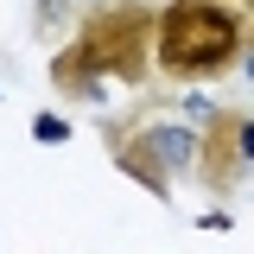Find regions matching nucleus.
I'll list each match as a JSON object with an SVG mask.
<instances>
[{"instance_id":"423d86ee","label":"nucleus","mask_w":254,"mask_h":254,"mask_svg":"<svg viewBox=\"0 0 254 254\" xmlns=\"http://www.w3.org/2000/svg\"><path fill=\"white\" fill-rule=\"evenodd\" d=\"M32 133H38L45 146H58V140H70V127H64V115H38V121H32Z\"/></svg>"},{"instance_id":"0eeeda50","label":"nucleus","mask_w":254,"mask_h":254,"mask_svg":"<svg viewBox=\"0 0 254 254\" xmlns=\"http://www.w3.org/2000/svg\"><path fill=\"white\" fill-rule=\"evenodd\" d=\"M235 6H248V0H235Z\"/></svg>"},{"instance_id":"f03ea898","label":"nucleus","mask_w":254,"mask_h":254,"mask_svg":"<svg viewBox=\"0 0 254 254\" xmlns=\"http://www.w3.org/2000/svg\"><path fill=\"white\" fill-rule=\"evenodd\" d=\"M248 58V6L235 0H165L153 6V64L172 83H216Z\"/></svg>"},{"instance_id":"20e7f679","label":"nucleus","mask_w":254,"mask_h":254,"mask_svg":"<svg viewBox=\"0 0 254 254\" xmlns=\"http://www.w3.org/2000/svg\"><path fill=\"white\" fill-rule=\"evenodd\" d=\"M190 159L210 197H235L248 185V108H210Z\"/></svg>"},{"instance_id":"39448f33","label":"nucleus","mask_w":254,"mask_h":254,"mask_svg":"<svg viewBox=\"0 0 254 254\" xmlns=\"http://www.w3.org/2000/svg\"><path fill=\"white\" fill-rule=\"evenodd\" d=\"M76 26V0H38V32H58Z\"/></svg>"},{"instance_id":"f257e3e1","label":"nucleus","mask_w":254,"mask_h":254,"mask_svg":"<svg viewBox=\"0 0 254 254\" xmlns=\"http://www.w3.org/2000/svg\"><path fill=\"white\" fill-rule=\"evenodd\" d=\"M153 70V6L146 0H102L76 19V38L51 58V89L64 102H95L102 83H146Z\"/></svg>"},{"instance_id":"7ed1b4c3","label":"nucleus","mask_w":254,"mask_h":254,"mask_svg":"<svg viewBox=\"0 0 254 254\" xmlns=\"http://www.w3.org/2000/svg\"><path fill=\"white\" fill-rule=\"evenodd\" d=\"M102 146H108V159H115L140 190L172 197V178L190 165V146H197V140H190L178 102L146 95L140 108H127V115H115V121H102Z\"/></svg>"}]
</instances>
